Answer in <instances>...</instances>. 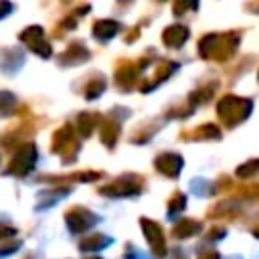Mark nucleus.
Masks as SVG:
<instances>
[{
  "mask_svg": "<svg viewBox=\"0 0 259 259\" xmlns=\"http://www.w3.org/2000/svg\"><path fill=\"white\" fill-rule=\"evenodd\" d=\"M119 30V22L117 20H97L93 26V34L97 38H111L115 32Z\"/></svg>",
  "mask_w": 259,
  "mask_h": 259,
  "instance_id": "9d476101",
  "label": "nucleus"
},
{
  "mask_svg": "<svg viewBox=\"0 0 259 259\" xmlns=\"http://www.w3.org/2000/svg\"><path fill=\"white\" fill-rule=\"evenodd\" d=\"M184 204H186V196L180 194V192H176V194L168 200V210H170V212H180V210L184 208Z\"/></svg>",
  "mask_w": 259,
  "mask_h": 259,
  "instance_id": "a211bd4d",
  "label": "nucleus"
},
{
  "mask_svg": "<svg viewBox=\"0 0 259 259\" xmlns=\"http://www.w3.org/2000/svg\"><path fill=\"white\" fill-rule=\"evenodd\" d=\"M162 38H164V42H166L168 47L178 49V47H182V45L186 42V38H188V28H186V26H180V24L168 26V28L164 30Z\"/></svg>",
  "mask_w": 259,
  "mask_h": 259,
  "instance_id": "1a4fd4ad",
  "label": "nucleus"
},
{
  "mask_svg": "<svg viewBox=\"0 0 259 259\" xmlns=\"http://www.w3.org/2000/svg\"><path fill=\"white\" fill-rule=\"evenodd\" d=\"M142 227H144V235L150 241L154 253L156 255H164L166 253V243H164V233H162L160 225L150 221V219H142Z\"/></svg>",
  "mask_w": 259,
  "mask_h": 259,
  "instance_id": "39448f33",
  "label": "nucleus"
},
{
  "mask_svg": "<svg viewBox=\"0 0 259 259\" xmlns=\"http://www.w3.org/2000/svg\"><path fill=\"white\" fill-rule=\"evenodd\" d=\"M200 231V223H196V221H192V219H186V221H180L176 227H174V237H178V239H184V237H192V235H196Z\"/></svg>",
  "mask_w": 259,
  "mask_h": 259,
  "instance_id": "f8f14e48",
  "label": "nucleus"
},
{
  "mask_svg": "<svg viewBox=\"0 0 259 259\" xmlns=\"http://www.w3.org/2000/svg\"><path fill=\"white\" fill-rule=\"evenodd\" d=\"M253 235H255V237H259V227H257V229H253Z\"/></svg>",
  "mask_w": 259,
  "mask_h": 259,
  "instance_id": "5701e85b",
  "label": "nucleus"
},
{
  "mask_svg": "<svg viewBox=\"0 0 259 259\" xmlns=\"http://www.w3.org/2000/svg\"><path fill=\"white\" fill-rule=\"evenodd\" d=\"M156 168L166 176H176L182 170V158L178 154H170V152L160 154L156 158Z\"/></svg>",
  "mask_w": 259,
  "mask_h": 259,
  "instance_id": "6e6552de",
  "label": "nucleus"
},
{
  "mask_svg": "<svg viewBox=\"0 0 259 259\" xmlns=\"http://www.w3.org/2000/svg\"><path fill=\"white\" fill-rule=\"evenodd\" d=\"M12 233H14L12 229H8V227L0 225V239H2V237H8V235H12Z\"/></svg>",
  "mask_w": 259,
  "mask_h": 259,
  "instance_id": "412c9836",
  "label": "nucleus"
},
{
  "mask_svg": "<svg viewBox=\"0 0 259 259\" xmlns=\"http://www.w3.org/2000/svg\"><path fill=\"white\" fill-rule=\"evenodd\" d=\"M65 221H67V225H69V229L73 231V233H79V231H85L87 227H91L97 219L89 212V210H85V208H71L67 214H65Z\"/></svg>",
  "mask_w": 259,
  "mask_h": 259,
  "instance_id": "423d86ee",
  "label": "nucleus"
},
{
  "mask_svg": "<svg viewBox=\"0 0 259 259\" xmlns=\"http://www.w3.org/2000/svg\"><path fill=\"white\" fill-rule=\"evenodd\" d=\"M95 259H97V257H95Z\"/></svg>",
  "mask_w": 259,
  "mask_h": 259,
  "instance_id": "b1692460",
  "label": "nucleus"
},
{
  "mask_svg": "<svg viewBox=\"0 0 259 259\" xmlns=\"http://www.w3.org/2000/svg\"><path fill=\"white\" fill-rule=\"evenodd\" d=\"M117 134H119V125L113 121V119H105L103 125H101V140L105 146H113L115 140H117Z\"/></svg>",
  "mask_w": 259,
  "mask_h": 259,
  "instance_id": "ddd939ff",
  "label": "nucleus"
},
{
  "mask_svg": "<svg viewBox=\"0 0 259 259\" xmlns=\"http://www.w3.org/2000/svg\"><path fill=\"white\" fill-rule=\"evenodd\" d=\"M109 243V239L105 237V235H91L89 239H85L83 243H81V249L83 251H91V249H101V247H105Z\"/></svg>",
  "mask_w": 259,
  "mask_h": 259,
  "instance_id": "dca6fc26",
  "label": "nucleus"
},
{
  "mask_svg": "<svg viewBox=\"0 0 259 259\" xmlns=\"http://www.w3.org/2000/svg\"><path fill=\"white\" fill-rule=\"evenodd\" d=\"M10 10H12V6H10L8 2H0V18H2V16H6Z\"/></svg>",
  "mask_w": 259,
  "mask_h": 259,
  "instance_id": "aec40b11",
  "label": "nucleus"
},
{
  "mask_svg": "<svg viewBox=\"0 0 259 259\" xmlns=\"http://www.w3.org/2000/svg\"><path fill=\"white\" fill-rule=\"evenodd\" d=\"M219 136H221L219 127H214V125H210V123L198 125V127H194L190 134H182V138H190V140H208V138H219Z\"/></svg>",
  "mask_w": 259,
  "mask_h": 259,
  "instance_id": "9b49d317",
  "label": "nucleus"
},
{
  "mask_svg": "<svg viewBox=\"0 0 259 259\" xmlns=\"http://www.w3.org/2000/svg\"><path fill=\"white\" fill-rule=\"evenodd\" d=\"M257 172H259V160L247 162V164H243L241 168H237V176H239V178H249V176H253V174H257Z\"/></svg>",
  "mask_w": 259,
  "mask_h": 259,
  "instance_id": "f3484780",
  "label": "nucleus"
},
{
  "mask_svg": "<svg viewBox=\"0 0 259 259\" xmlns=\"http://www.w3.org/2000/svg\"><path fill=\"white\" fill-rule=\"evenodd\" d=\"M103 89H105V81H93V83L87 85L85 95H87V99H95V97H99V93Z\"/></svg>",
  "mask_w": 259,
  "mask_h": 259,
  "instance_id": "6ab92c4d",
  "label": "nucleus"
},
{
  "mask_svg": "<svg viewBox=\"0 0 259 259\" xmlns=\"http://www.w3.org/2000/svg\"><path fill=\"white\" fill-rule=\"evenodd\" d=\"M138 190H140V182H134L127 178H119V180L101 188V192L109 194V196H127V194H136Z\"/></svg>",
  "mask_w": 259,
  "mask_h": 259,
  "instance_id": "0eeeda50",
  "label": "nucleus"
},
{
  "mask_svg": "<svg viewBox=\"0 0 259 259\" xmlns=\"http://www.w3.org/2000/svg\"><path fill=\"white\" fill-rule=\"evenodd\" d=\"M136 73H138V67L136 65H130V63H125V65H121L119 69H117V73H115V79H117V83L121 85H130L134 79H136Z\"/></svg>",
  "mask_w": 259,
  "mask_h": 259,
  "instance_id": "4468645a",
  "label": "nucleus"
},
{
  "mask_svg": "<svg viewBox=\"0 0 259 259\" xmlns=\"http://www.w3.org/2000/svg\"><path fill=\"white\" fill-rule=\"evenodd\" d=\"M251 109H253V103L249 99L235 97V95H225L217 105V113L225 125L241 123L251 113Z\"/></svg>",
  "mask_w": 259,
  "mask_h": 259,
  "instance_id": "f03ea898",
  "label": "nucleus"
},
{
  "mask_svg": "<svg viewBox=\"0 0 259 259\" xmlns=\"http://www.w3.org/2000/svg\"><path fill=\"white\" fill-rule=\"evenodd\" d=\"M97 119H99V117H97L95 113H81V115L77 117V127H79V132H81L83 136H89V134L93 132Z\"/></svg>",
  "mask_w": 259,
  "mask_h": 259,
  "instance_id": "2eb2a0df",
  "label": "nucleus"
},
{
  "mask_svg": "<svg viewBox=\"0 0 259 259\" xmlns=\"http://www.w3.org/2000/svg\"><path fill=\"white\" fill-rule=\"evenodd\" d=\"M200 259H219V255H217V253H206V255H202Z\"/></svg>",
  "mask_w": 259,
  "mask_h": 259,
  "instance_id": "4be33fe9",
  "label": "nucleus"
},
{
  "mask_svg": "<svg viewBox=\"0 0 259 259\" xmlns=\"http://www.w3.org/2000/svg\"><path fill=\"white\" fill-rule=\"evenodd\" d=\"M237 42H239V36L233 34V32H227V34H206L200 38V57L204 59H214V61H225L229 59L235 49H237Z\"/></svg>",
  "mask_w": 259,
  "mask_h": 259,
  "instance_id": "f257e3e1",
  "label": "nucleus"
},
{
  "mask_svg": "<svg viewBox=\"0 0 259 259\" xmlns=\"http://www.w3.org/2000/svg\"><path fill=\"white\" fill-rule=\"evenodd\" d=\"M20 40H22L28 49H32L36 55H40V57H51V47H49V42H45V34H42V28H40V26H30V28L22 30Z\"/></svg>",
  "mask_w": 259,
  "mask_h": 259,
  "instance_id": "20e7f679",
  "label": "nucleus"
},
{
  "mask_svg": "<svg viewBox=\"0 0 259 259\" xmlns=\"http://www.w3.org/2000/svg\"><path fill=\"white\" fill-rule=\"evenodd\" d=\"M34 162H36V148L32 144H22L20 150L14 154V158H12V162H10L6 172L16 174V176H24V174H28L32 170Z\"/></svg>",
  "mask_w": 259,
  "mask_h": 259,
  "instance_id": "7ed1b4c3",
  "label": "nucleus"
}]
</instances>
